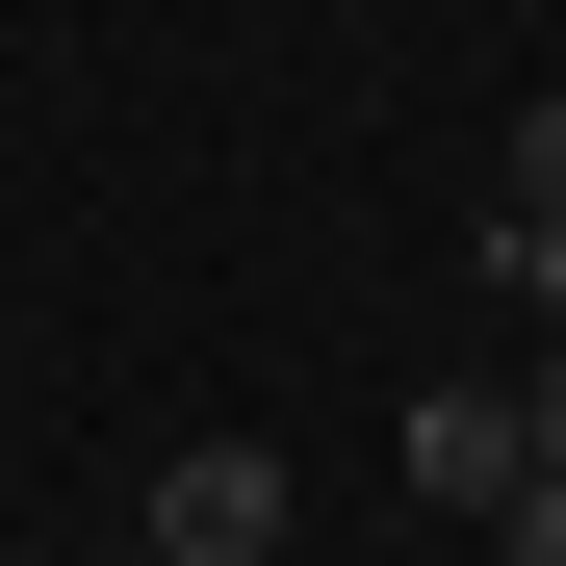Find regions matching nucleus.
Instances as JSON below:
<instances>
[{"mask_svg":"<svg viewBox=\"0 0 566 566\" xmlns=\"http://www.w3.org/2000/svg\"><path fill=\"white\" fill-rule=\"evenodd\" d=\"M490 310H515V335H566V104H515V129H490Z\"/></svg>","mask_w":566,"mask_h":566,"instance_id":"nucleus-1","label":"nucleus"},{"mask_svg":"<svg viewBox=\"0 0 566 566\" xmlns=\"http://www.w3.org/2000/svg\"><path fill=\"white\" fill-rule=\"evenodd\" d=\"M155 566H283V463L258 438H180L155 463Z\"/></svg>","mask_w":566,"mask_h":566,"instance_id":"nucleus-2","label":"nucleus"},{"mask_svg":"<svg viewBox=\"0 0 566 566\" xmlns=\"http://www.w3.org/2000/svg\"><path fill=\"white\" fill-rule=\"evenodd\" d=\"M129 566H155V541H129Z\"/></svg>","mask_w":566,"mask_h":566,"instance_id":"nucleus-4","label":"nucleus"},{"mask_svg":"<svg viewBox=\"0 0 566 566\" xmlns=\"http://www.w3.org/2000/svg\"><path fill=\"white\" fill-rule=\"evenodd\" d=\"M515 412H541V463H566V335H541V360H515Z\"/></svg>","mask_w":566,"mask_h":566,"instance_id":"nucleus-3","label":"nucleus"}]
</instances>
